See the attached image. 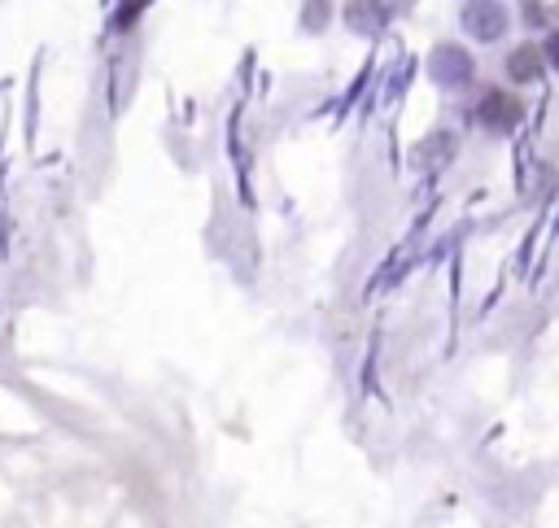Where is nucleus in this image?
<instances>
[{
    "label": "nucleus",
    "mask_w": 559,
    "mask_h": 528,
    "mask_svg": "<svg viewBox=\"0 0 559 528\" xmlns=\"http://www.w3.org/2000/svg\"><path fill=\"white\" fill-rule=\"evenodd\" d=\"M520 114H525V105H520V96H511L503 88H490L477 101V123L485 131H494V136H503V131H511L520 123Z\"/></svg>",
    "instance_id": "f257e3e1"
},
{
    "label": "nucleus",
    "mask_w": 559,
    "mask_h": 528,
    "mask_svg": "<svg viewBox=\"0 0 559 528\" xmlns=\"http://www.w3.org/2000/svg\"><path fill=\"white\" fill-rule=\"evenodd\" d=\"M428 70H433V79L442 83V88H463V83H472V75H477L472 57L463 53V48H455V44H442V48H437L433 62H428Z\"/></svg>",
    "instance_id": "f03ea898"
},
{
    "label": "nucleus",
    "mask_w": 559,
    "mask_h": 528,
    "mask_svg": "<svg viewBox=\"0 0 559 528\" xmlns=\"http://www.w3.org/2000/svg\"><path fill=\"white\" fill-rule=\"evenodd\" d=\"M140 9H145V0H123V14L114 18V27H118V31H127V27H132V22H136V14H140Z\"/></svg>",
    "instance_id": "0eeeda50"
},
{
    "label": "nucleus",
    "mask_w": 559,
    "mask_h": 528,
    "mask_svg": "<svg viewBox=\"0 0 559 528\" xmlns=\"http://www.w3.org/2000/svg\"><path fill=\"white\" fill-rule=\"evenodd\" d=\"M346 22L354 31H380V22H385V5H380V0H350Z\"/></svg>",
    "instance_id": "39448f33"
},
{
    "label": "nucleus",
    "mask_w": 559,
    "mask_h": 528,
    "mask_svg": "<svg viewBox=\"0 0 559 528\" xmlns=\"http://www.w3.org/2000/svg\"><path fill=\"white\" fill-rule=\"evenodd\" d=\"M525 18H529V22H533V27H538V22H542V18H546V9H542V5H538V0H533V5H529V14H525Z\"/></svg>",
    "instance_id": "1a4fd4ad"
},
{
    "label": "nucleus",
    "mask_w": 559,
    "mask_h": 528,
    "mask_svg": "<svg viewBox=\"0 0 559 528\" xmlns=\"http://www.w3.org/2000/svg\"><path fill=\"white\" fill-rule=\"evenodd\" d=\"M542 53H546V62H551V66L559 70V31H555V35H551V40H546V44H542Z\"/></svg>",
    "instance_id": "6e6552de"
},
{
    "label": "nucleus",
    "mask_w": 559,
    "mask_h": 528,
    "mask_svg": "<svg viewBox=\"0 0 559 528\" xmlns=\"http://www.w3.org/2000/svg\"><path fill=\"white\" fill-rule=\"evenodd\" d=\"M463 27L477 35V40L490 44L507 31V5L503 0H472V5L463 9Z\"/></svg>",
    "instance_id": "7ed1b4c3"
},
{
    "label": "nucleus",
    "mask_w": 559,
    "mask_h": 528,
    "mask_svg": "<svg viewBox=\"0 0 559 528\" xmlns=\"http://www.w3.org/2000/svg\"><path fill=\"white\" fill-rule=\"evenodd\" d=\"M328 9H332V0H306L302 27H306V31H324V27H328Z\"/></svg>",
    "instance_id": "423d86ee"
},
{
    "label": "nucleus",
    "mask_w": 559,
    "mask_h": 528,
    "mask_svg": "<svg viewBox=\"0 0 559 528\" xmlns=\"http://www.w3.org/2000/svg\"><path fill=\"white\" fill-rule=\"evenodd\" d=\"M542 66H546L542 44H520L516 53L507 57V79H516V83H533V79H542Z\"/></svg>",
    "instance_id": "20e7f679"
}]
</instances>
